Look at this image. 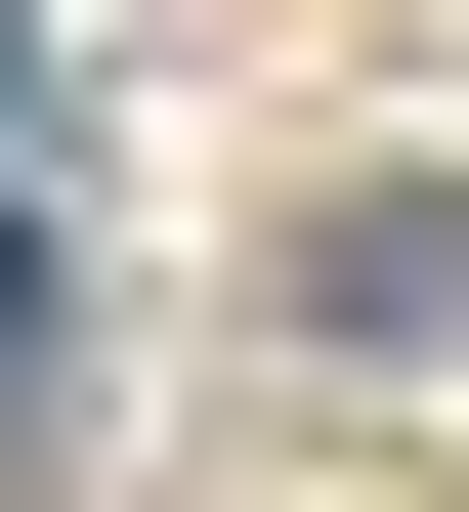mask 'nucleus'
Segmentation results:
<instances>
[{
  "instance_id": "obj_1",
  "label": "nucleus",
  "mask_w": 469,
  "mask_h": 512,
  "mask_svg": "<svg viewBox=\"0 0 469 512\" xmlns=\"http://www.w3.org/2000/svg\"><path fill=\"white\" fill-rule=\"evenodd\" d=\"M0 427H43V214H0Z\"/></svg>"
}]
</instances>
